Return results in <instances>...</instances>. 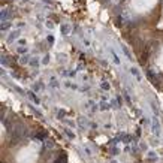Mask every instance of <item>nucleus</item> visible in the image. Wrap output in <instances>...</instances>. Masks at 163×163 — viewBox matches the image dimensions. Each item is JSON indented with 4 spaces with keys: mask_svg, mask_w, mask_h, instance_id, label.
<instances>
[{
    "mask_svg": "<svg viewBox=\"0 0 163 163\" xmlns=\"http://www.w3.org/2000/svg\"><path fill=\"white\" fill-rule=\"evenodd\" d=\"M48 42L52 43V42H54V38H52V36H48Z\"/></svg>",
    "mask_w": 163,
    "mask_h": 163,
    "instance_id": "obj_16",
    "label": "nucleus"
},
{
    "mask_svg": "<svg viewBox=\"0 0 163 163\" xmlns=\"http://www.w3.org/2000/svg\"><path fill=\"white\" fill-rule=\"evenodd\" d=\"M36 138H38L39 141H45V138H47V132H40L36 135Z\"/></svg>",
    "mask_w": 163,
    "mask_h": 163,
    "instance_id": "obj_7",
    "label": "nucleus"
},
{
    "mask_svg": "<svg viewBox=\"0 0 163 163\" xmlns=\"http://www.w3.org/2000/svg\"><path fill=\"white\" fill-rule=\"evenodd\" d=\"M102 88H103V90H109V84L108 82H102Z\"/></svg>",
    "mask_w": 163,
    "mask_h": 163,
    "instance_id": "obj_10",
    "label": "nucleus"
},
{
    "mask_svg": "<svg viewBox=\"0 0 163 163\" xmlns=\"http://www.w3.org/2000/svg\"><path fill=\"white\" fill-rule=\"evenodd\" d=\"M54 163H66V154H60L58 159H57Z\"/></svg>",
    "mask_w": 163,
    "mask_h": 163,
    "instance_id": "obj_4",
    "label": "nucleus"
},
{
    "mask_svg": "<svg viewBox=\"0 0 163 163\" xmlns=\"http://www.w3.org/2000/svg\"><path fill=\"white\" fill-rule=\"evenodd\" d=\"M130 72H132L133 75L136 76V79H138V81H142V76H141V73H139V70H138L136 67H132V69H130Z\"/></svg>",
    "mask_w": 163,
    "mask_h": 163,
    "instance_id": "obj_2",
    "label": "nucleus"
},
{
    "mask_svg": "<svg viewBox=\"0 0 163 163\" xmlns=\"http://www.w3.org/2000/svg\"><path fill=\"white\" fill-rule=\"evenodd\" d=\"M124 97H126V100H127V103H132V100H130V97L127 96V93H124Z\"/></svg>",
    "mask_w": 163,
    "mask_h": 163,
    "instance_id": "obj_13",
    "label": "nucleus"
},
{
    "mask_svg": "<svg viewBox=\"0 0 163 163\" xmlns=\"http://www.w3.org/2000/svg\"><path fill=\"white\" fill-rule=\"evenodd\" d=\"M153 132H154V135H156V136H160V124H159L157 117L153 118Z\"/></svg>",
    "mask_w": 163,
    "mask_h": 163,
    "instance_id": "obj_1",
    "label": "nucleus"
},
{
    "mask_svg": "<svg viewBox=\"0 0 163 163\" xmlns=\"http://www.w3.org/2000/svg\"><path fill=\"white\" fill-rule=\"evenodd\" d=\"M28 97H30V99H31V100H33V102H35V103H40V100H39V99H38V97H36V96H35V93H33V91H28Z\"/></svg>",
    "mask_w": 163,
    "mask_h": 163,
    "instance_id": "obj_3",
    "label": "nucleus"
},
{
    "mask_svg": "<svg viewBox=\"0 0 163 163\" xmlns=\"http://www.w3.org/2000/svg\"><path fill=\"white\" fill-rule=\"evenodd\" d=\"M2 64H3V66H8V60H6V57H5V55L2 57Z\"/></svg>",
    "mask_w": 163,
    "mask_h": 163,
    "instance_id": "obj_11",
    "label": "nucleus"
},
{
    "mask_svg": "<svg viewBox=\"0 0 163 163\" xmlns=\"http://www.w3.org/2000/svg\"><path fill=\"white\" fill-rule=\"evenodd\" d=\"M69 28H70V27H69L67 24H63V26H62V33H63V35H69V33H70V31H69Z\"/></svg>",
    "mask_w": 163,
    "mask_h": 163,
    "instance_id": "obj_5",
    "label": "nucleus"
},
{
    "mask_svg": "<svg viewBox=\"0 0 163 163\" xmlns=\"http://www.w3.org/2000/svg\"><path fill=\"white\" fill-rule=\"evenodd\" d=\"M8 17H9V12H8V11H2V14H0V18H2V21H6Z\"/></svg>",
    "mask_w": 163,
    "mask_h": 163,
    "instance_id": "obj_6",
    "label": "nucleus"
},
{
    "mask_svg": "<svg viewBox=\"0 0 163 163\" xmlns=\"http://www.w3.org/2000/svg\"><path fill=\"white\" fill-rule=\"evenodd\" d=\"M28 62V57H23L21 58V63H27Z\"/></svg>",
    "mask_w": 163,
    "mask_h": 163,
    "instance_id": "obj_14",
    "label": "nucleus"
},
{
    "mask_svg": "<svg viewBox=\"0 0 163 163\" xmlns=\"http://www.w3.org/2000/svg\"><path fill=\"white\" fill-rule=\"evenodd\" d=\"M66 133H67V135H69V136H70V138H75V136H73V133L70 132V130H67V129H66Z\"/></svg>",
    "mask_w": 163,
    "mask_h": 163,
    "instance_id": "obj_15",
    "label": "nucleus"
},
{
    "mask_svg": "<svg viewBox=\"0 0 163 163\" xmlns=\"http://www.w3.org/2000/svg\"><path fill=\"white\" fill-rule=\"evenodd\" d=\"M123 50H124V52H126V55H127V58L129 60H132V55H130V52H129V50L126 47H123Z\"/></svg>",
    "mask_w": 163,
    "mask_h": 163,
    "instance_id": "obj_9",
    "label": "nucleus"
},
{
    "mask_svg": "<svg viewBox=\"0 0 163 163\" xmlns=\"http://www.w3.org/2000/svg\"><path fill=\"white\" fill-rule=\"evenodd\" d=\"M18 36H19V31H15V33H12V35H11V38H9V42H11L12 39H17Z\"/></svg>",
    "mask_w": 163,
    "mask_h": 163,
    "instance_id": "obj_8",
    "label": "nucleus"
},
{
    "mask_svg": "<svg viewBox=\"0 0 163 163\" xmlns=\"http://www.w3.org/2000/svg\"><path fill=\"white\" fill-rule=\"evenodd\" d=\"M111 163H117V162H115V160H112V162H111Z\"/></svg>",
    "mask_w": 163,
    "mask_h": 163,
    "instance_id": "obj_17",
    "label": "nucleus"
},
{
    "mask_svg": "<svg viewBox=\"0 0 163 163\" xmlns=\"http://www.w3.org/2000/svg\"><path fill=\"white\" fill-rule=\"evenodd\" d=\"M111 153H112V156H117V154H118V150H117V148H112Z\"/></svg>",
    "mask_w": 163,
    "mask_h": 163,
    "instance_id": "obj_12",
    "label": "nucleus"
}]
</instances>
